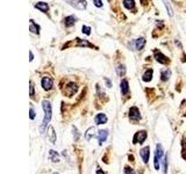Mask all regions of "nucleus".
Returning <instances> with one entry per match:
<instances>
[{
    "label": "nucleus",
    "instance_id": "bb28decb",
    "mask_svg": "<svg viewBox=\"0 0 186 174\" xmlns=\"http://www.w3.org/2000/svg\"><path fill=\"white\" fill-rule=\"evenodd\" d=\"M72 130H73V137H75V140L77 142V140L79 139V136H80V135H79V132H78V130H77V128L76 127L72 128Z\"/></svg>",
    "mask_w": 186,
    "mask_h": 174
},
{
    "label": "nucleus",
    "instance_id": "c756f323",
    "mask_svg": "<svg viewBox=\"0 0 186 174\" xmlns=\"http://www.w3.org/2000/svg\"><path fill=\"white\" fill-rule=\"evenodd\" d=\"M104 80H105V82H106V86L108 87V88H110V87H112V81H110L107 77H105Z\"/></svg>",
    "mask_w": 186,
    "mask_h": 174
},
{
    "label": "nucleus",
    "instance_id": "2f4dec72",
    "mask_svg": "<svg viewBox=\"0 0 186 174\" xmlns=\"http://www.w3.org/2000/svg\"><path fill=\"white\" fill-rule=\"evenodd\" d=\"M29 117H30V120H34L35 118V111L33 107H30V115H29Z\"/></svg>",
    "mask_w": 186,
    "mask_h": 174
},
{
    "label": "nucleus",
    "instance_id": "393cba45",
    "mask_svg": "<svg viewBox=\"0 0 186 174\" xmlns=\"http://www.w3.org/2000/svg\"><path fill=\"white\" fill-rule=\"evenodd\" d=\"M116 71H117V74L120 75V77H123V75L126 74V66L125 65H119Z\"/></svg>",
    "mask_w": 186,
    "mask_h": 174
},
{
    "label": "nucleus",
    "instance_id": "6e6552de",
    "mask_svg": "<svg viewBox=\"0 0 186 174\" xmlns=\"http://www.w3.org/2000/svg\"><path fill=\"white\" fill-rule=\"evenodd\" d=\"M54 86V81H52L51 78H49V77H44L43 79H42V87H43V89H46V91H50Z\"/></svg>",
    "mask_w": 186,
    "mask_h": 174
},
{
    "label": "nucleus",
    "instance_id": "c85d7f7f",
    "mask_svg": "<svg viewBox=\"0 0 186 174\" xmlns=\"http://www.w3.org/2000/svg\"><path fill=\"white\" fill-rule=\"evenodd\" d=\"M29 94H30V96H34V94H35L34 84H33V81H30V92H29Z\"/></svg>",
    "mask_w": 186,
    "mask_h": 174
},
{
    "label": "nucleus",
    "instance_id": "72a5a7b5",
    "mask_svg": "<svg viewBox=\"0 0 186 174\" xmlns=\"http://www.w3.org/2000/svg\"><path fill=\"white\" fill-rule=\"evenodd\" d=\"M29 56H30L29 60H30V62H33V59H34V55H33V52H32V51L29 52Z\"/></svg>",
    "mask_w": 186,
    "mask_h": 174
},
{
    "label": "nucleus",
    "instance_id": "412c9836",
    "mask_svg": "<svg viewBox=\"0 0 186 174\" xmlns=\"http://www.w3.org/2000/svg\"><path fill=\"white\" fill-rule=\"evenodd\" d=\"M170 77H171V71H170V70H164V71H162V73H161V79H162L163 81L169 80Z\"/></svg>",
    "mask_w": 186,
    "mask_h": 174
},
{
    "label": "nucleus",
    "instance_id": "aec40b11",
    "mask_svg": "<svg viewBox=\"0 0 186 174\" xmlns=\"http://www.w3.org/2000/svg\"><path fill=\"white\" fill-rule=\"evenodd\" d=\"M152 73H154V71L151 69L147 70L145 71V73L143 74V81H145V82H149V81H151V79H152Z\"/></svg>",
    "mask_w": 186,
    "mask_h": 174
},
{
    "label": "nucleus",
    "instance_id": "4468645a",
    "mask_svg": "<svg viewBox=\"0 0 186 174\" xmlns=\"http://www.w3.org/2000/svg\"><path fill=\"white\" fill-rule=\"evenodd\" d=\"M76 16L73 15H70V16H66L64 19V24H65V27H72V26H75L76 23Z\"/></svg>",
    "mask_w": 186,
    "mask_h": 174
},
{
    "label": "nucleus",
    "instance_id": "473e14b6",
    "mask_svg": "<svg viewBox=\"0 0 186 174\" xmlns=\"http://www.w3.org/2000/svg\"><path fill=\"white\" fill-rule=\"evenodd\" d=\"M125 173H134L133 168L126 167V168H125Z\"/></svg>",
    "mask_w": 186,
    "mask_h": 174
},
{
    "label": "nucleus",
    "instance_id": "2eb2a0df",
    "mask_svg": "<svg viewBox=\"0 0 186 174\" xmlns=\"http://www.w3.org/2000/svg\"><path fill=\"white\" fill-rule=\"evenodd\" d=\"M29 30L34 34H40V26H37L36 23L34 22V20H30L29 21Z\"/></svg>",
    "mask_w": 186,
    "mask_h": 174
},
{
    "label": "nucleus",
    "instance_id": "9d476101",
    "mask_svg": "<svg viewBox=\"0 0 186 174\" xmlns=\"http://www.w3.org/2000/svg\"><path fill=\"white\" fill-rule=\"evenodd\" d=\"M94 123L97 124V125H100V124H105V123H107V116L102 114V113H100V114H97L95 117H94Z\"/></svg>",
    "mask_w": 186,
    "mask_h": 174
},
{
    "label": "nucleus",
    "instance_id": "9b49d317",
    "mask_svg": "<svg viewBox=\"0 0 186 174\" xmlns=\"http://www.w3.org/2000/svg\"><path fill=\"white\" fill-rule=\"evenodd\" d=\"M108 137V131L107 130H100L98 132V140L99 145H102L106 142V139Z\"/></svg>",
    "mask_w": 186,
    "mask_h": 174
},
{
    "label": "nucleus",
    "instance_id": "f8f14e48",
    "mask_svg": "<svg viewBox=\"0 0 186 174\" xmlns=\"http://www.w3.org/2000/svg\"><path fill=\"white\" fill-rule=\"evenodd\" d=\"M46 135H48V139H49V140L51 142L52 144H55V143H56V139H57V137H56V132H55L54 128H52V127H49Z\"/></svg>",
    "mask_w": 186,
    "mask_h": 174
},
{
    "label": "nucleus",
    "instance_id": "4be33fe9",
    "mask_svg": "<svg viewBox=\"0 0 186 174\" xmlns=\"http://www.w3.org/2000/svg\"><path fill=\"white\" fill-rule=\"evenodd\" d=\"M123 6L127 9H133L135 7V1L134 0H123Z\"/></svg>",
    "mask_w": 186,
    "mask_h": 174
},
{
    "label": "nucleus",
    "instance_id": "20e7f679",
    "mask_svg": "<svg viewBox=\"0 0 186 174\" xmlns=\"http://www.w3.org/2000/svg\"><path fill=\"white\" fill-rule=\"evenodd\" d=\"M147 131L145 130H142V131H139V132L135 133L134 136V139H133V143L134 144H142L147 139Z\"/></svg>",
    "mask_w": 186,
    "mask_h": 174
},
{
    "label": "nucleus",
    "instance_id": "1a4fd4ad",
    "mask_svg": "<svg viewBox=\"0 0 186 174\" xmlns=\"http://www.w3.org/2000/svg\"><path fill=\"white\" fill-rule=\"evenodd\" d=\"M155 59H156L158 63L161 64H168L169 63V59L166 58V56H164L162 52L156 50L155 51Z\"/></svg>",
    "mask_w": 186,
    "mask_h": 174
},
{
    "label": "nucleus",
    "instance_id": "6ab92c4d",
    "mask_svg": "<svg viewBox=\"0 0 186 174\" xmlns=\"http://www.w3.org/2000/svg\"><path fill=\"white\" fill-rule=\"evenodd\" d=\"M86 0H78V1H76L75 4H73V6H75L77 9H79V11H84L85 8H86Z\"/></svg>",
    "mask_w": 186,
    "mask_h": 174
},
{
    "label": "nucleus",
    "instance_id": "dca6fc26",
    "mask_svg": "<svg viewBox=\"0 0 186 174\" xmlns=\"http://www.w3.org/2000/svg\"><path fill=\"white\" fill-rule=\"evenodd\" d=\"M35 7L37 9H40L41 12H43V13H46V12L49 11V5L46 2H43V1H40V2L35 4Z\"/></svg>",
    "mask_w": 186,
    "mask_h": 174
},
{
    "label": "nucleus",
    "instance_id": "cd10ccee",
    "mask_svg": "<svg viewBox=\"0 0 186 174\" xmlns=\"http://www.w3.org/2000/svg\"><path fill=\"white\" fill-rule=\"evenodd\" d=\"M81 30H83V33H84V34L91 35V28H90V27H87V26H83Z\"/></svg>",
    "mask_w": 186,
    "mask_h": 174
},
{
    "label": "nucleus",
    "instance_id": "ddd939ff",
    "mask_svg": "<svg viewBox=\"0 0 186 174\" xmlns=\"http://www.w3.org/2000/svg\"><path fill=\"white\" fill-rule=\"evenodd\" d=\"M120 89H121V94L122 95H127L128 92H129V84H128V80L123 79L120 84Z\"/></svg>",
    "mask_w": 186,
    "mask_h": 174
},
{
    "label": "nucleus",
    "instance_id": "39448f33",
    "mask_svg": "<svg viewBox=\"0 0 186 174\" xmlns=\"http://www.w3.org/2000/svg\"><path fill=\"white\" fill-rule=\"evenodd\" d=\"M129 118H130V121H133V122L139 121L140 118H141L140 110L137 107H132V108L129 109Z\"/></svg>",
    "mask_w": 186,
    "mask_h": 174
},
{
    "label": "nucleus",
    "instance_id": "f3484780",
    "mask_svg": "<svg viewBox=\"0 0 186 174\" xmlns=\"http://www.w3.org/2000/svg\"><path fill=\"white\" fill-rule=\"evenodd\" d=\"M94 136H95V129L93 127L88 128L86 130V132H85V139H86L87 142H90L92 139V137H94Z\"/></svg>",
    "mask_w": 186,
    "mask_h": 174
},
{
    "label": "nucleus",
    "instance_id": "423d86ee",
    "mask_svg": "<svg viewBox=\"0 0 186 174\" xmlns=\"http://www.w3.org/2000/svg\"><path fill=\"white\" fill-rule=\"evenodd\" d=\"M77 89H78V87H77V85H76L75 82H70L69 85L65 87L64 94H66V96H72V95H75Z\"/></svg>",
    "mask_w": 186,
    "mask_h": 174
},
{
    "label": "nucleus",
    "instance_id": "f704fd0d",
    "mask_svg": "<svg viewBox=\"0 0 186 174\" xmlns=\"http://www.w3.org/2000/svg\"><path fill=\"white\" fill-rule=\"evenodd\" d=\"M141 1H142V4H145V2H147V0H141Z\"/></svg>",
    "mask_w": 186,
    "mask_h": 174
},
{
    "label": "nucleus",
    "instance_id": "a211bd4d",
    "mask_svg": "<svg viewBox=\"0 0 186 174\" xmlns=\"http://www.w3.org/2000/svg\"><path fill=\"white\" fill-rule=\"evenodd\" d=\"M49 159H50L52 162H59V160H61L59 154H58L56 151H54V150L49 151Z\"/></svg>",
    "mask_w": 186,
    "mask_h": 174
},
{
    "label": "nucleus",
    "instance_id": "7ed1b4c3",
    "mask_svg": "<svg viewBox=\"0 0 186 174\" xmlns=\"http://www.w3.org/2000/svg\"><path fill=\"white\" fill-rule=\"evenodd\" d=\"M163 156V147L161 144L156 145V153H155V160H154V165H155V169H159V162Z\"/></svg>",
    "mask_w": 186,
    "mask_h": 174
},
{
    "label": "nucleus",
    "instance_id": "0eeeda50",
    "mask_svg": "<svg viewBox=\"0 0 186 174\" xmlns=\"http://www.w3.org/2000/svg\"><path fill=\"white\" fill-rule=\"evenodd\" d=\"M140 156L142 158L143 162L147 164V162L149 161V157H150V147H149V146L143 147V149L141 150V152H140Z\"/></svg>",
    "mask_w": 186,
    "mask_h": 174
},
{
    "label": "nucleus",
    "instance_id": "7c9ffc66",
    "mask_svg": "<svg viewBox=\"0 0 186 174\" xmlns=\"http://www.w3.org/2000/svg\"><path fill=\"white\" fill-rule=\"evenodd\" d=\"M93 4H94V6H97V7H101V6H102L101 0H93Z\"/></svg>",
    "mask_w": 186,
    "mask_h": 174
},
{
    "label": "nucleus",
    "instance_id": "5701e85b",
    "mask_svg": "<svg viewBox=\"0 0 186 174\" xmlns=\"http://www.w3.org/2000/svg\"><path fill=\"white\" fill-rule=\"evenodd\" d=\"M78 45L79 46H88V48H93V49H95V46L91 44V43H88L86 40H80V38H78Z\"/></svg>",
    "mask_w": 186,
    "mask_h": 174
},
{
    "label": "nucleus",
    "instance_id": "f257e3e1",
    "mask_svg": "<svg viewBox=\"0 0 186 174\" xmlns=\"http://www.w3.org/2000/svg\"><path fill=\"white\" fill-rule=\"evenodd\" d=\"M42 107H43V110H44V118H43L42 125H41V128H40L41 133L44 132L46 125L50 123V120H51V116H52L51 103H50L48 100H43V101H42Z\"/></svg>",
    "mask_w": 186,
    "mask_h": 174
},
{
    "label": "nucleus",
    "instance_id": "b1692460",
    "mask_svg": "<svg viewBox=\"0 0 186 174\" xmlns=\"http://www.w3.org/2000/svg\"><path fill=\"white\" fill-rule=\"evenodd\" d=\"M163 2H164V5H165V8L168 9V13L170 16H173V9H172V7L170 5V2H169L168 0H163Z\"/></svg>",
    "mask_w": 186,
    "mask_h": 174
},
{
    "label": "nucleus",
    "instance_id": "f03ea898",
    "mask_svg": "<svg viewBox=\"0 0 186 174\" xmlns=\"http://www.w3.org/2000/svg\"><path fill=\"white\" fill-rule=\"evenodd\" d=\"M145 45V38L144 37H140L137 40H134L129 43V48L132 50H142Z\"/></svg>",
    "mask_w": 186,
    "mask_h": 174
},
{
    "label": "nucleus",
    "instance_id": "a878e982",
    "mask_svg": "<svg viewBox=\"0 0 186 174\" xmlns=\"http://www.w3.org/2000/svg\"><path fill=\"white\" fill-rule=\"evenodd\" d=\"M163 172L164 173L168 172V154L164 157V159H163Z\"/></svg>",
    "mask_w": 186,
    "mask_h": 174
}]
</instances>
